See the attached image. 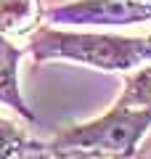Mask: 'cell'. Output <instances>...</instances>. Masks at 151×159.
Listing matches in <instances>:
<instances>
[{
    "mask_svg": "<svg viewBox=\"0 0 151 159\" xmlns=\"http://www.w3.org/2000/svg\"><path fill=\"white\" fill-rule=\"evenodd\" d=\"M143 3H151V0H143Z\"/></svg>",
    "mask_w": 151,
    "mask_h": 159,
    "instance_id": "8fae6325",
    "label": "cell"
},
{
    "mask_svg": "<svg viewBox=\"0 0 151 159\" xmlns=\"http://www.w3.org/2000/svg\"><path fill=\"white\" fill-rule=\"evenodd\" d=\"M29 146L24 130L8 119H0V159H21Z\"/></svg>",
    "mask_w": 151,
    "mask_h": 159,
    "instance_id": "52a82bcc",
    "label": "cell"
},
{
    "mask_svg": "<svg viewBox=\"0 0 151 159\" xmlns=\"http://www.w3.org/2000/svg\"><path fill=\"white\" fill-rule=\"evenodd\" d=\"M149 127H151V111L133 109V106H125V103H114L98 119L64 127L48 143V148L50 151L82 148V151H103V154H119V157H135V148L143 141V135L149 133Z\"/></svg>",
    "mask_w": 151,
    "mask_h": 159,
    "instance_id": "7a4b0ae2",
    "label": "cell"
},
{
    "mask_svg": "<svg viewBox=\"0 0 151 159\" xmlns=\"http://www.w3.org/2000/svg\"><path fill=\"white\" fill-rule=\"evenodd\" d=\"M24 51H19L8 37L0 34V103L11 106L16 114H21L27 122H34V111L24 103L21 90H19V58H21Z\"/></svg>",
    "mask_w": 151,
    "mask_h": 159,
    "instance_id": "277c9868",
    "label": "cell"
},
{
    "mask_svg": "<svg viewBox=\"0 0 151 159\" xmlns=\"http://www.w3.org/2000/svg\"><path fill=\"white\" fill-rule=\"evenodd\" d=\"M58 159H135V157H119V154H103V151H82V148H66L53 151Z\"/></svg>",
    "mask_w": 151,
    "mask_h": 159,
    "instance_id": "ba28073f",
    "label": "cell"
},
{
    "mask_svg": "<svg viewBox=\"0 0 151 159\" xmlns=\"http://www.w3.org/2000/svg\"><path fill=\"white\" fill-rule=\"evenodd\" d=\"M43 21V0H0V34L27 37Z\"/></svg>",
    "mask_w": 151,
    "mask_h": 159,
    "instance_id": "5b68a950",
    "label": "cell"
},
{
    "mask_svg": "<svg viewBox=\"0 0 151 159\" xmlns=\"http://www.w3.org/2000/svg\"><path fill=\"white\" fill-rule=\"evenodd\" d=\"M146 40H149V48H151V34H149V37H146Z\"/></svg>",
    "mask_w": 151,
    "mask_h": 159,
    "instance_id": "30bf717a",
    "label": "cell"
},
{
    "mask_svg": "<svg viewBox=\"0 0 151 159\" xmlns=\"http://www.w3.org/2000/svg\"><path fill=\"white\" fill-rule=\"evenodd\" d=\"M48 21L69 27H127L151 21V3L143 0H72L48 11Z\"/></svg>",
    "mask_w": 151,
    "mask_h": 159,
    "instance_id": "3957f363",
    "label": "cell"
},
{
    "mask_svg": "<svg viewBox=\"0 0 151 159\" xmlns=\"http://www.w3.org/2000/svg\"><path fill=\"white\" fill-rule=\"evenodd\" d=\"M21 159H58L56 154L48 148V143H37V141H29L27 151H24Z\"/></svg>",
    "mask_w": 151,
    "mask_h": 159,
    "instance_id": "9c48e42d",
    "label": "cell"
},
{
    "mask_svg": "<svg viewBox=\"0 0 151 159\" xmlns=\"http://www.w3.org/2000/svg\"><path fill=\"white\" fill-rule=\"evenodd\" d=\"M117 103L151 111V66H140L138 72H133L125 80V90Z\"/></svg>",
    "mask_w": 151,
    "mask_h": 159,
    "instance_id": "8992f818",
    "label": "cell"
},
{
    "mask_svg": "<svg viewBox=\"0 0 151 159\" xmlns=\"http://www.w3.org/2000/svg\"><path fill=\"white\" fill-rule=\"evenodd\" d=\"M24 51L34 64L50 58H66L85 66L106 72H130L138 64L151 61V48L146 37H119L98 32H66L56 27H37Z\"/></svg>",
    "mask_w": 151,
    "mask_h": 159,
    "instance_id": "6da1fadb",
    "label": "cell"
}]
</instances>
